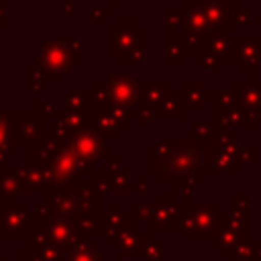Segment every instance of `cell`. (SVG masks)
Here are the masks:
<instances>
[{
	"label": "cell",
	"instance_id": "cell-1",
	"mask_svg": "<svg viewBox=\"0 0 261 261\" xmlns=\"http://www.w3.org/2000/svg\"><path fill=\"white\" fill-rule=\"evenodd\" d=\"M210 143L198 139H165L151 147V173L159 175L161 184L177 181V190L192 188L210 173Z\"/></svg>",
	"mask_w": 261,
	"mask_h": 261
},
{
	"label": "cell",
	"instance_id": "cell-2",
	"mask_svg": "<svg viewBox=\"0 0 261 261\" xmlns=\"http://www.w3.org/2000/svg\"><path fill=\"white\" fill-rule=\"evenodd\" d=\"M141 86H143V82H139L137 75H130L124 71L110 75V80L106 84L94 82L90 88V92L94 96V108H100V110H114V108L137 110L141 104L139 102Z\"/></svg>",
	"mask_w": 261,
	"mask_h": 261
},
{
	"label": "cell",
	"instance_id": "cell-3",
	"mask_svg": "<svg viewBox=\"0 0 261 261\" xmlns=\"http://www.w3.org/2000/svg\"><path fill=\"white\" fill-rule=\"evenodd\" d=\"M208 100L212 102V122L220 128H257L259 114L241 106L232 94L226 90H208Z\"/></svg>",
	"mask_w": 261,
	"mask_h": 261
},
{
	"label": "cell",
	"instance_id": "cell-4",
	"mask_svg": "<svg viewBox=\"0 0 261 261\" xmlns=\"http://www.w3.org/2000/svg\"><path fill=\"white\" fill-rule=\"evenodd\" d=\"M210 173H241L243 147L228 130H220L210 141Z\"/></svg>",
	"mask_w": 261,
	"mask_h": 261
},
{
	"label": "cell",
	"instance_id": "cell-5",
	"mask_svg": "<svg viewBox=\"0 0 261 261\" xmlns=\"http://www.w3.org/2000/svg\"><path fill=\"white\" fill-rule=\"evenodd\" d=\"M108 33H110V53L116 57L149 45V31L141 27L137 16L118 18V24L110 27Z\"/></svg>",
	"mask_w": 261,
	"mask_h": 261
},
{
	"label": "cell",
	"instance_id": "cell-6",
	"mask_svg": "<svg viewBox=\"0 0 261 261\" xmlns=\"http://www.w3.org/2000/svg\"><path fill=\"white\" fill-rule=\"evenodd\" d=\"M37 63L47 71L51 84L63 82L65 73H69L73 69V65H75L71 61L65 45H63V39L61 37L45 39L39 45V49H37Z\"/></svg>",
	"mask_w": 261,
	"mask_h": 261
},
{
	"label": "cell",
	"instance_id": "cell-7",
	"mask_svg": "<svg viewBox=\"0 0 261 261\" xmlns=\"http://www.w3.org/2000/svg\"><path fill=\"white\" fill-rule=\"evenodd\" d=\"M232 59L239 65V71L247 73L255 82L261 65V35H232Z\"/></svg>",
	"mask_w": 261,
	"mask_h": 261
},
{
	"label": "cell",
	"instance_id": "cell-8",
	"mask_svg": "<svg viewBox=\"0 0 261 261\" xmlns=\"http://www.w3.org/2000/svg\"><path fill=\"white\" fill-rule=\"evenodd\" d=\"M12 114H14V120H16L20 147H27V149L37 147L49 130L47 120L41 114H37L35 110H14Z\"/></svg>",
	"mask_w": 261,
	"mask_h": 261
},
{
	"label": "cell",
	"instance_id": "cell-9",
	"mask_svg": "<svg viewBox=\"0 0 261 261\" xmlns=\"http://www.w3.org/2000/svg\"><path fill=\"white\" fill-rule=\"evenodd\" d=\"M18 147L20 143L14 114L10 110H0V163H6L10 157H14Z\"/></svg>",
	"mask_w": 261,
	"mask_h": 261
},
{
	"label": "cell",
	"instance_id": "cell-10",
	"mask_svg": "<svg viewBox=\"0 0 261 261\" xmlns=\"http://www.w3.org/2000/svg\"><path fill=\"white\" fill-rule=\"evenodd\" d=\"M228 92L247 110H251L255 114L261 112V82L259 80H255V82L253 80H249V82H232Z\"/></svg>",
	"mask_w": 261,
	"mask_h": 261
},
{
	"label": "cell",
	"instance_id": "cell-11",
	"mask_svg": "<svg viewBox=\"0 0 261 261\" xmlns=\"http://www.w3.org/2000/svg\"><path fill=\"white\" fill-rule=\"evenodd\" d=\"M222 206L220 204H198L194 206V226L196 234H210L214 228H220L222 222Z\"/></svg>",
	"mask_w": 261,
	"mask_h": 261
},
{
	"label": "cell",
	"instance_id": "cell-12",
	"mask_svg": "<svg viewBox=\"0 0 261 261\" xmlns=\"http://www.w3.org/2000/svg\"><path fill=\"white\" fill-rule=\"evenodd\" d=\"M184 116H186L184 92L167 90V94L161 98L157 106V118L159 120H184Z\"/></svg>",
	"mask_w": 261,
	"mask_h": 261
},
{
	"label": "cell",
	"instance_id": "cell-13",
	"mask_svg": "<svg viewBox=\"0 0 261 261\" xmlns=\"http://www.w3.org/2000/svg\"><path fill=\"white\" fill-rule=\"evenodd\" d=\"M55 126L61 133H73V130H82V128H90L92 126V112H71V110H59L55 116Z\"/></svg>",
	"mask_w": 261,
	"mask_h": 261
},
{
	"label": "cell",
	"instance_id": "cell-14",
	"mask_svg": "<svg viewBox=\"0 0 261 261\" xmlns=\"http://www.w3.org/2000/svg\"><path fill=\"white\" fill-rule=\"evenodd\" d=\"M202 51L216 55L222 63H234L232 59V35H210L202 43Z\"/></svg>",
	"mask_w": 261,
	"mask_h": 261
},
{
	"label": "cell",
	"instance_id": "cell-15",
	"mask_svg": "<svg viewBox=\"0 0 261 261\" xmlns=\"http://www.w3.org/2000/svg\"><path fill=\"white\" fill-rule=\"evenodd\" d=\"M184 104H186V112H200L204 108V104L208 102V90L200 84V82H186L184 84Z\"/></svg>",
	"mask_w": 261,
	"mask_h": 261
},
{
	"label": "cell",
	"instance_id": "cell-16",
	"mask_svg": "<svg viewBox=\"0 0 261 261\" xmlns=\"http://www.w3.org/2000/svg\"><path fill=\"white\" fill-rule=\"evenodd\" d=\"M63 108L71 112H92L94 96L90 90H71L63 96Z\"/></svg>",
	"mask_w": 261,
	"mask_h": 261
},
{
	"label": "cell",
	"instance_id": "cell-17",
	"mask_svg": "<svg viewBox=\"0 0 261 261\" xmlns=\"http://www.w3.org/2000/svg\"><path fill=\"white\" fill-rule=\"evenodd\" d=\"M188 57V49L181 37L177 35H165V61L171 65L184 63Z\"/></svg>",
	"mask_w": 261,
	"mask_h": 261
},
{
	"label": "cell",
	"instance_id": "cell-18",
	"mask_svg": "<svg viewBox=\"0 0 261 261\" xmlns=\"http://www.w3.org/2000/svg\"><path fill=\"white\" fill-rule=\"evenodd\" d=\"M167 94V86L163 82H157V84H143L141 86V94H139V106H151V108H157L161 98Z\"/></svg>",
	"mask_w": 261,
	"mask_h": 261
},
{
	"label": "cell",
	"instance_id": "cell-19",
	"mask_svg": "<svg viewBox=\"0 0 261 261\" xmlns=\"http://www.w3.org/2000/svg\"><path fill=\"white\" fill-rule=\"evenodd\" d=\"M165 35H184V6L165 8Z\"/></svg>",
	"mask_w": 261,
	"mask_h": 261
},
{
	"label": "cell",
	"instance_id": "cell-20",
	"mask_svg": "<svg viewBox=\"0 0 261 261\" xmlns=\"http://www.w3.org/2000/svg\"><path fill=\"white\" fill-rule=\"evenodd\" d=\"M27 73H29V90L31 92H43L45 90V86H47V82H49V75H47V71L35 61V63H29L27 65Z\"/></svg>",
	"mask_w": 261,
	"mask_h": 261
},
{
	"label": "cell",
	"instance_id": "cell-21",
	"mask_svg": "<svg viewBox=\"0 0 261 261\" xmlns=\"http://www.w3.org/2000/svg\"><path fill=\"white\" fill-rule=\"evenodd\" d=\"M192 130H194V139H198V141H202V143H210V141H212L220 130H224V128H220V126L214 124L212 120H198V122H194Z\"/></svg>",
	"mask_w": 261,
	"mask_h": 261
},
{
	"label": "cell",
	"instance_id": "cell-22",
	"mask_svg": "<svg viewBox=\"0 0 261 261\" xmlns=\"http://www.w3.org/2000/svg\"><path fill=\"white\" fill-rule=\"evenodd\" d=\"M192 61L198 63V65H202L206 71H212V73H220L222 71V65H224L222 59H218L216 55H210V53H206L202 49L192 55Z\"/></svg>",
	"mask_w": 261,
	"mask_h": 261
},
{
	"label": "cell",
	"instance_id": "cell-23",
	"mask_svg": "<svg viewBox=\"0 0 261 261\" xmlns=\"http://www.w3.org/2000/svg\"><path fill=\"white\" fill-rule=\"evenodd\" d=\"M63 39V45L71 57V61L77 65L84 61V39L77 37V35H67V37H61Z\"/></svg>",
	"mask_w": 261,
	"mask_h": 261
},
{
	"label": "cell",
	"instance_id": "cell-24",
	"mask_svg": "<svg viewBox=\"0 0 261 261\" xmlns=\"http://www.w3.org/2000/svg\"><path fill=\"white\" fill-rule=\"evenodd\" d=\"M232 202V216L243 220V222H249V196L247 194H232L230 198Z\"/></svg>",
	"mask_w": 261,
	"mask_h": 261
},
{
	"label": "cell",
	"instance_id": "cell-25",
	"mask_svg": "<svg viewBox=\"0 0 261 261\" xmlns=\"http://www.w3.org/2000/svg\"><path fill=\"white\" fill-rule=\"evenodd\" d=\"M35 112L37 114H41L45 120H55V116H57V108H55V104L51 102V100H39L37 104H35Z\"/></svg>",
	"mask_w": 261,
	"mask_h": 261
},
{
	"label": "cell",
	"instance_id": "cell-26",
	"mask_svg": "<svg viewBox=\"0 0 261 261\" xmlns=\"http://www.w3.org/2000/svg\"><path fill=\"white\" fill-rule=\"evenodd\" d=\"M153 118H157V108L139 106V110H137V124H139V128L149 126V122H151Z\"/></svg>",
	"mask_w": 261,
	"mask_h": 261
},
{
	"label": "cell",
	"instance_id": "cell-27",
	"mask_svg": "<svg viewBox=\"0 0 261 261\" xmlns=\"http://www.w3.org/2000/svg\"><path fill=\"white\" fill-rule=\"evenodd\" d=\"M110 12H112L110 6H92V8H90V24H92L94 29L100 27V22L110 16Z\"/></svg>",
	"mask_w": 261,
	"mask_h": 261
},
{
	"label": "cell",
	"instance_id": "cell-28",
	"mask_svg": "<svg viewBox=\"0 0 261 261\" xmlns=\"http://www.w3.org/2000/svg\"><path fill=\"white\" fill-rule=\"evenodd\" d=\"M149 59V53H147V47H141V49H135L126 55H120L118 61L120 63H145Z\"/></svg>",
	"mask_w": 261,
	"mask_h": 261
},
{
	"label": "cell",
	"instance_id": "cell-29",
	"mask_svg": "<svg viewBox=\"0 0 261 261\" xmlns=\"http://www.w3.org/2000/svg\"><path fill=\"white\" fill-rule=\"evenodd\" d=\"M241 159H243L245 165H249V167H257V165H259V151H257V147H245Z\"/></svg>",
	"mask_w": 261,
	"mask_h": 261
},
{
	"label": "cell",
	"instance_id": "cell-30",
	"mask_svg": "<svg viewBox=\"0 0 261 261\" xmlns=\"http://www.w3.org/2000/svg\"><path fill=\"white\" fill-rule=\"evenodd\" d=\"M251 22V10L249 8H239L237 12H234V16H232V27H247Z\"/></svg>",
	"mask_w": 261,
	"mask_h": 261
},
{
	"label": "cell",
	"instance_id": "cell-31",
	"mask_svg": "<svg viewBox=\"0 0 261 261\" xmlns=\"http://www.w3.org/2000/svg\"><path fill=\"white\" fill-rule=\"evenodd\" d=\"M8 27V2L0 0V29Z\"/></svg>",
	"mask_w": 261,
	"mask_h": 261
},
{
	"label": "cell",
	"instance_id": "cell-32",
	"mask_svg": "<svg viewBox=\"0 0 261 261\" xmlns=\"http://www.w3.org/2000/svg\"><path fill=\"white\" fill-rule=\"evenodd\" d=\"M75 12V6H73V0H63V16L65 18H71Z\"/></svg>",
	"mask_w": 261,
	"mask_h": 261
},
{
	"label": "cell",
	"instance_id": "cell-33",
	"mask_svg": "<svg viewBox=\"0 0 261 261\" xmlns=\"http://www.w3.org/2000/svg\"><path fill=\"white\" fill-rule=\"evenodd\" d=\"M108 2H110V8H118L122 0H108Z\"/></svg>",
	"mask_w": 261,
	"mask_h": 261
},
{
	"label": "cell",
	"instance_id": "cell-34",
	"mask_svg": "<svg viewBox=\"0 0 261 261\" xmlns=\"http://www.w3.org/2000/svg\"><path fill=\"white\" fill-rule=\"evenodd\" d=\"M257 24L261 27V10H259V14H257Z\"/></svg>",
	"mask_w": 261,
	"mask_h": 261
},
{
	"label": "cell",
	"instance_id": "cell-35",
	"mask_svg": "<svg viewBox=\"0 0 261 261\" xmlns=\"http://www.w3.org/2000/svg\"><path fill=\"white\" fill-rule=\"evenodd\" d=\"M184 2H186V0H184Z\"/></svg>",
	"mask_w": 261,
	"mask_h": 261
}]
</instances>
